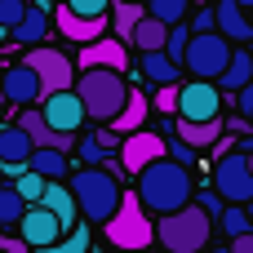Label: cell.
<instances>
[{"label":"cell","instance_id":"cell-45","mask_svg":"<svg viewBox=\"0 0 253 253\" xmlns=\"http://www.w3.org/2000/svg\"><path fill=\"white\" fill-rule=\"evenodd\" d=\"M0 40H9V27H0Z\"/></svg>","mask_w":253,"mask_h":253},{"label":"cell","instance_id":"cell-40","mask_svg":"<svg viewBox=\"0 0 253 253\" xmlns=\"http://www.w3.org/2000/svg\"><path fill=\"white\" fill-rule=\"evenodd\" d=\"M236 107H240V116H245V120L253 116V80L240 89V93H236Z\"/></svg>","mask_w":253,"mask_h":253},{"label":"cell","instance_id":"cell-29","mask_svg":"<svg viewBox=\"0 0 253 253\" xmlns=\"http://www.w3.org/2000/svg\"><path fill=\"white\" fill-rule=\"evenodd\" d=\"M218 227L236 240V236L253 231V218H249V209H245V205H227V209H222V218H218Z\"/></svg>","mask_w":253,"mask_h":253},{"label":"cell","instance_id":"cell-52","mask_svg":"<svg viewBox=\"0 0 253 253\" xmlns=\"http://www.w3.org/2000/svg\"><path fill=\"white\" fill-rule=\"evenodd\" d=\"M0 173H4V169H0Z\"/></svg>","mask_w":253,"mask_h":253},{"label":"cell","instance_id":"cell-31","mask_svg":"<svg viewBox=\"0 0 253 253\" xmlns=\"http://www.w3.org/2000/svg\"><path fill=\"white\" fill-rule=\"evenodd\" d=\"M187 44H191V27L187 22H178V27H169V40H165V53L182 67V58H187Z\"/></svg>","mask_w":253,"mask_h":253},{"label":"cell","instance_id":"cell-27","mask_svg":"<svg viewBox=\"0 0 253 253\" xmlns=\"http://www.w3.org/2000/svg\"><path fill=\"white\" fill-rule=\"evenodd\" d=\"M22 213H27V200L18 196V187L13 182H0V227H18Z\"/></svg>","mask_w":253,"mask_h":253},{"label":"cell","instance_id":"cell-34","mask_svg":"<svg viewBox=\"0 0 253 253\" xmlns=\"http://www.w3.org/2000/svg\"><path fill=\"white\" fill-rule=\"evenodd\" d=\"M156 111H165V116H178V84H156Z\"/></svg>","mask_w":253,"mask_h":253},{"label":"cell","instance_id":"cell-15","mask_svg":"<svg viewBox=\"0 0 253 253\" xmlns=\"http://www.w3.org/2000/svg\"><path fill=\"white\" fill-rule=\"evenodd\" d=\"M53 22H58V31H62L67 40H76V44H93V40H102L107 27H111L107 18H80V13H71L67 4H58Z\"/></svg>","mask_w":253,"mask_h":253},{"label":"cell","instance_id":"cell-41","mask_svg":"<svg viewBox=\"0 0 253 253\" xmlns=\"http://www.w3.org/2000/svg\"><path fill=\"white\" fill-rule=\"evenodd\" d=\"M93 138L102 142V151H111V147H120V133H116V129H93Z\"/></svg>","mask_w":253,"mask_h":253},{"label":"cell","instance_id":"cell-26","mask_svg":"<svg viewBox=\"0 0 253 253\" xmlns=\"http://www.w3.org/2000/svg\"><path fill=\"white\" fill-rule=\"evenodd\" d=\"M147 18V4H138V0H120L116 9H111V31H116V40H129L133 36V27Z\"/></svg>","mask_w":253,"mask_h":253},{"label":"cell","instance_id":"cell-2","mask_svg":"<svg viewBox=\"0 0 253 253\" xmlns=\"http://www.w3.org/2000/svg\"><path fill=\"white\" fill-rule=\"evenodd\" d=\"M71 196H76V209L84 222H98L107 227L116 213H120V200H125V187H120V173L102 169V165H84L67 178Z\"/></svg>","mask_w":253,"mask_h":253},{"label":"cell","instance_id":"cell-48","mask_svg":"<svg viewBox=\"0 0 253 253\" xmlns=\"http://www.w3.org/2000/svg\"><path fill=\"white\" fill-rule=\"evenodd\" d=\"M245 209H249V218H253V200H249V205H245Z\"/></svg>","mask_w":253,"mask_h":253},{"label":"cell","instance_id":"cell-19","mask_svg":"<svg viewBox=\"0 0 253 253\" xmlns=\"http://www.w3.org/2000/svg\"><path fill=\"white\" fill-rule=\"evenodd\" d=\"M40 205L62 222V231H76V218H80V209H76V196H71V187L67 182H44V196H40Z\"/></svg>","mask_w":253,"mask_h":253},{"label":"cell","instance_id":"cell-16","mask_svg":"<svg viewBox=\"0 0 253 253\" xmlns=\"http://www.w3.org/2000/svg\"><path fill=\"white\" fill-rule=\"evenodd\" d=\"M84 67L125 71V67H129V49H125V40H116V36H102V40L84 44V49H80V71H84Z\"/></svg>","mask_w":253,"mask_h":253},{"label":"cell","instance_id":"cell-21","mask_svg":"<svg viewBox=\"0 0 253 253\" xmlns=\"http://www.w3.org/2000/svg\"><path fill=\"white\" fill-rule=\"evenodd\" d=\"M27 169H36L44 182H67V178H71L67 151H58V147H36V151H31V160H27Z\"/></svg>","mask_w":253,"mask_h":253},{"label":"cell","instance_id":"cell-50","mask_svg":"<svg viewBox=\"0 0 253 253\" xmlns=\"http://www.w3.org/2000/svg\"><path fill=\"white\" fill-rule=\"evenodd\" d=\"M249 53H253V40H249Z\"/></svg>","mask_w":253,"mask_h":253},{"label":"cell","instance_id":"cell-30","mask_svg":"<svg viewBox=\"0 0 253 253\" xmlns=\"http://www.w3.org/2000/svg\"><path fill=\"white\" fill-rule=\"evenodd\" d=\"M93 245H89V227H76V231H67L62 240H53L49 249H40V253H89Z\"/></svg>","mask_w":253,"mask_h":253},{"label":"cell","instance_id":"cell-22","mask_svg":"<svg viewBox=\"0 0 253 253\" xmlns=\"http://www.w3.org/2000/svg\"><path fill=\"white\" fill-rule=\"evenodd\" d=\"M249 80H253V53L249 49H236L231 62H227V71L218 76V89H222V93H240Z\"/></svg>","mask_w":253,"mask_h":253},{"label":"cell","instance_id":"cell-11","mask_svg":"<svg viewBox=\"0 0 253 253\" xmlns=\"http://www.w3.org/2000/svg\"><path fill=\"white\" fill-rule=\"evenodd\" d=\"M160 156H169V142L156 133V129H138V133H129L125 142H120V169H129V173H142L151 160H160Z\"/></svg>","mask_w":253,"mask_h":253},{"label":"cell","instance_id":"cell-9","mask_svg":"<svg viewBox=\"0 0 253 253\" xmlns=\"http://www.w3.org/2000/svg\"><path fill=\"white\" fill-rule=\"evenodd\" d=\"M178 120H222V89L213 80L178 84Z\"/></svg>","mask_w":253,"mask_h":253},{"label":"cell","instance_id":"cell-3","mask_svg":"<svg viewBox=\"0 0 253 253\" xmlns=\"http://www.w3.org/2000/svg\"><path fill=\"white\" fill-rule=\"evenodd\" d=\"M76 93L84 102V116L98 120V125H111L125 111V102H129L125 71H107V67H84L80 80H76Z\"/></svg>","mask_w":253,"mask_h":253},{"label":"cell","instance_id":"cell-37","mask_svg":"<svg viewBox=\"0 0 253 253\" xmlns=\"http://www.w3.org/2000/svg\"><path fill=\"white\" fill-rule=\"evenodd\" d=\"M196 205H200L209 218H222V209H227V200H222L218 191H200V196H196Z\"/></svg>","mask_w":253,"mask_h":253},{"label":"cell","instance_id":"cell-44","mask_svg":"<svg viewBox=\"0 0 253 253\" xmlns=\"http://www.w3.org/2000/svg\"><path fill=\"white\" fill-rule=\"evenodd\" d=\"M236 4H240V9H253V0H236Z\"/></svg>","mask_w":253,"mask_h":253},{"label":"cell","instance_id":"cell-54","mask_svg":"<svg viewBox=\"0 0 253 253\" xmlns=\"http://www.w3.org/2000/svg\"><path fill=\"white\" fill-rule=\"evenodd\" d=\"M0 253H4V249H0Z\"/></svg>","mask_w":253,"mask_h":253},{"label":"cell","instance_id":"cell-25","mask_svg":"<svg viewBox=\"0 0 253 253\" xmlns=\"http://www.w3.org/2000/svg\"><path fill=\"white\" fill-rule=\"evenodd\" d=\"M142 76L151 80V84H178V62L165 53V49H156V53H142Z\"/></svg>","mask_w":253,"mask_h":253},{"label":"cell","instance_id":"cell-5","mask_svg":"<svg viewBox=\"0 0 253 253\" xmlns=\"http://www.w3.org/2000/svg\"><path fill=\"white\" fill-rule=\"evenodd\" d=\"M107 240L116 245V253H138L156 240V227H151V218H147V209H142L138 196L120 200V213L107 222Z\"/></svg>","mask_w":253,"mask_h":253},{"label":"cell","instance_id":"cell-49","mask_svg":"<svg viewBox=\"0 0 253 253\" xmlns=\"http://www.w3.org/2000/svg\"><path fill=\"white\" fill-rule=\"evenodd\" d=\"M213 253H231V249H213Z\"/></svg>","mask_w":253,"mask_h":253},{"label":"cell","instance_id":"cell-24","mask_svg":"<svg viewBox=\"0 0 253 253\" xmlns=\"http://www.w3.org/2000/svg\"><path fill=\"white\" fill-rule=\"evenodd\" d=\"M165 40H169V27L160 22V18H142L138 27H133V36H129V44H138V53H156V49H165Z\"/></svg>","mask_w":253,"mask_h":253},{"label":"cell","instance_id":"cell-28","mask_svg":"<svg viewBox=\"0 0 253 253\" xmlns=\"http://www.w3.org/2000/svg\"><path fill=\"white\" fill-rule=\"evenodd\" d=\"M187 9H191V0H151V4H147V13L160 18L165 27H178V22L187 18Z\"/></svg>","mask_w":253,"mask_h":253},{"label":"cell","instance_id":"cell-51","mask_svg":"<svg viewBox=\"0 0 253 253\" xmlns=\"http://www.w3.org/2000/svg\"><path fill=\"white\" fill-rule=\"evenodd\" d=\"M89 253H98V249H89Z\"/></svg>","mask_w":253,"mask_h":253},{"label":"cell","instance_id":"cell-18","mask_svg":"<svg viewBox=\"0 0 253 253\" xmlns=\"http://www.w3.org/2000/svg\"><path fill=\"white\" fill-rule=\"evenodd\" d=\"M44 36H49V4H27V13H22V22L9 31V40L36 49V44H44Z\"/></svg>","mask_w":253,"mask_h":253},{"label":"cell","instance_id":"cell-8","mask_svg":"<svg viewBox=\"0 0 253 253\" xmlns=\"http://www.w3.org/2000/svg\"><path fill=\"white\" fill-rule=\"evenodd\" d=\"M22 62L40 76L44 93H62V89H71V84H76V67H71V58H67L62 49L36 44V49H27V58H22Z\"/></svg>","mask_w":253,"mask_h":253},{"label":"cell","instance_id":"cell-46","mask_svg":"<svg viewBox=\"0 0 253 253\" xmlns=\"http://www.w3.org/2000/svg\"><path fill=\"white\" fill-rule=\"evenodd\" d=\"M245 156H249V169H253V147H249V151H245Z\"/></svg>","mask_w":253,"mask_h":253},{"label":"cell","instance_id":"cell-35","mask_svg":"<svg viewBox=\"0 0 253 253\" xmlns=\"http://www.w3.org/2000/svg\"><path fill=\"white\" fill-rule=\"evenodd\" d=\"M22 13H27V0H0V27H18L22 22Z\"/></svg>","mask_w":253,"mask_h":253},{"label":"cell","instance_id":"cell-10","mask_svg":"<svg viewBox=\"0 0 253 253\" xmlns=\"http://www.w3.org/2000/svg\"><path fill=\"white\" fill-rule=\"evenodd\" d=\"M0 98L9 107H36L44 98V84H40V76L27 62H18V67H4L0 71Z\"/></svg>","mask_w":253,"mask_h":253},{"label":"cell","instance_id":"cell-1","mask_svg":"<svg viewBox=\"0 0 253 253\" xmlns=\"http://www.w3.org/2000/svg\"><path fill=\"white\" fill-rule=\"evenodd\" d=\"M133 196H138V200H142V209H147V213H156V218L178 213V209H187V205L196 200L191 169H187V165H178L173 156H160V160H151V165L138 173V191H133Z\"/></svg>","mask_w":253,"mask_h":253},{"label":"cell","instance_id":"cell-36","mask_svg":"<svg viewBox=\"0 0 253 253\" xmlns=\"http://www.w3.org/2000/svg\"><path fill=\"white\" fill-rule=\"evenodd\" d=\"M102 156H107L102 142H98L93 133H84V138H80V160H84V165H102Z\"/></svg>","mask_w":253,"mask_h":253},{"label":"cell","instance_id":"cell-53","mask_svg":"<svg viewBox=\"0 0 253 253\" xmlns=\"http://www.w3.org/2000/svg\"><path fill=\"white\" fill-rule=\"evenodd\" d=\"M249 120H253V116H249Z\"/></svg>","mask_w":253,"mask_h":253},{"label":"cell","instance_id":"cell-6","mask_svg":"<svg viewBox=\"0 0 253 253\" xmlns=\"http://www.w3.org/2000/svg\"><path fill=\"white\" fill-rule=\"evenodd\" d=\"M231 53H236V49H231V40H227L222 31H200V36H191L182 67H187L196 80H218V76L227 71Z\"/></svg>","mask_w":253,"mask_h":253},{"label":"cell","instance_id":"cell-42","mask_svg":"<svg viewBox=\"0 0 253 253\" xmlns=\"http://www.w3.org/2000/svg\"><path fill=\"white\" fill-rule=\"evenodd\" d=\"M0 249H4V253H27L31 245H27L22 236H18V240H13V236H0Z\"/></svg>","mask_w":253,"mask_h":253},{"label":"cell","instance_id":"cell-13","mask_svg":"<svg viewBox=\"0 0 253 253\" xmlns=\"http://www.w3.org/2000/svg\"><path fill=\"white\" fill-rule=\"evenodd\" d=\"M18 236H22L31 249H49V245L62 240L67 231H62V222H58L44 205H27V213H22V222H18Z\"/></svg>","mask_w":253,"mask_h":253},{"label":"cell","instance_id":"cell-4","mask_svg":"<svg viewBox=\"0 0 253 253\" xmlns=\"http://www.w3.org/2000/svg\"><path fill=\"white\" fill-rule=\"evenodd\" d=\"M209 236H213V218L196 200L187 209H178V213L156 218V240H160L165 253H205L209 249Z\"/></svg>","mask_w":253,"mask_h":253},{"label":"cell","instance_id":"cell-33","mask_svg":"<svg viewBox=\"0 0 253 253\" xmlns=\"http://www.w3.org/2000/svg\"><path fill=\"white\" fill-rule=\"evenodd\" d=\"M62 4L80 18H107V9H111V0H62Z\"/></svg>","mask_w":253,"mask_h":253},{"label":"cell","instance_id":"cell-12","mask_svg":"<svg viewBox=\"0 0 253 253\" xmlns=\"http://www.w3.org/2000/svg\"><path fill=\"white\" fill-rule=\"evenodd\" d=\"M40 116L49 120V129H58V133H76V129L84 125V102H80V93H71V89H62V93H44V98H40Z\"/></svg>","mask_w":253,"mask_h":253},{"label":"cell","instance_id":"cell-32","mask_svg":"<svg viewBox=\"0 0 253 253\" xmlns=\"http://www.w3.org/2000/svg\"><path fill=\"white\" fill-rule=\"evenodd\" d=\"M13 187H18V196H22L27 205H40V196H44V178H40L36 169L18 173V178H13Z\"/></svg>","mask_w":253,"mask_h":253},{"label":"cell","instance_id":"cell-17","mask_svg":"<svg viewBox=\"0 0 253 253\" xmlns=\"http://www.w3.org/2000/svg\"><path fill=\"white\" fill-rule=\"evenodd\" d=\"M213 13H218V31H222L231 44H249V40H253V18L236 4V0L213 4Z\"/></svg>","mask_w":253,"mask_h":253},{"label":"cell","instance_id":"cell-7","mask_svg":"<svg viewBox=\"0 0 253 253\" xmlns=\"http://www.w3.org/2000/svg\"><path fill=\"white\" fill-rule=\"evenodd\" d=\"M213 191L227 205H249L253 200V169H249V156L245 151L218 156V165H213Z\"/></svg>","mask_w":253,"mask_h":253},{"label":"cell","instance_id":"cell-20","mask_svg":"<svg viewBox=\"0 0 253 253\" xmlns=\"http://www.w3.org/2000/svg\"><path fill=\"white\" fill-rule=\"evenodd\" d=\"M222 129H227L222 120H178V125H173V133H178L187 147H196V151H209V147L222 138Z\"/></svg>","mask_w":253,"mask_h":253},{"label":"cell","instance_id":"cell-47","mask_svg":"<svg viewBox=\"0 0 253 253\" xmlns=\"http://www.w3.org/2000/svg\"><path fill=\"white\" fill-rule=\"evenodd\" d=\"M0 125H4V102H0Z\"/></svg>","mask_w":253,"mask_h":253},{"label":"cell","instance_id":"cell-23","mask_svg":"<svg viewBox=\"0 0 253 253\" xmlns=\"http://www.w3.org/2000/svg\"><path fill=\"white\" fill-rule=\"evenodd\" d=\"M147 111H151V102H147V93H138V89H129V102H125V111H120V116L111 120V129L129 138V133H138V129H142V120H147Z\"/></svg>","mask_w":253,"mask_h":253},{"label":"cell","instance_id":"cell-14","mask_svg":"<svg viewBox=\"0 0 253 253\" xmlns=\"http://www.w3.org/2000/svg\"><path fill=\"white\" fill-rule=\"evenodd\" d=\"M31 151H36V142L22 133V125H0V169H4L9 178L27 173Z\"/></svg>","mask_w":253,"mask_h":253},{"label":"cell","instance_id":"cell-38","mask_svg":"<svg viewBox=\"0 0 253 253\" xmlns=\"http://www.w3.org/2000/svg\"><path fill=\"white\" fill-rule=\"evenodd\" d=\"M169 156H173L178 165H196V147H187L178 133H173V142H169Z\"/></svg>","mask_w":253,"mask_h":253},{"label":"cell","instance_id":"cell-39","mask_svg":"<svg viewBox=\"0 0 253 253\" xmlns=\"http://www.w3.org/2000/svg\"><path fill=\"white\" fill-rule=\"evenodd\" d=\"M200 31H218V13H213V9H200V13H196L191 36H200Z\"/></svg>","mask_w":253,"mask_h":253},{"label":"cell","instance_id":"cell-43","mask_svg":"<svg viewBox=\"0 0 253 253\" xmlns=\"http://www.w3.org/2000/svg\"><path fill=\"white\" fill-rule=\"evenodd\" d=\"M231 253H253V231H245V236H236L231 245H227Z\"/></svg>","mask_w":253,"mask_h":253}]
</instances>
